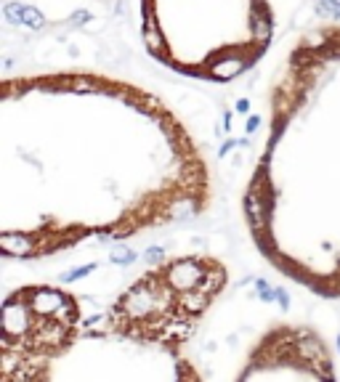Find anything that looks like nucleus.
Listing matches in <instances>:
<instances>
[{
    "instance_id": "3",
    "label": "nucleus",
    "mask_w": 340,
    "mask_h": 382,
    "mask_svg": "<svg viewBox=\"0 0 340 382\" xmlns=\"http://www.w3.org/2000/svg\"><path fill=\"white\" fill-rule=\"evenodd\" d=\"M319 14L340 19V0H322V3H319Z\"/></svg>"
},
{
    "instance_id": "1",
    "label": "nucleus",
    "mask_w": 340,
    "mask_h": 382,
    "mask_svg": "<svg viewBox=\"0 0 340 382\" xmlns=\"http://www.w3.org/2000/svg\"><path fill=\"white\" fill-rule=\"evenodd\" d=\"M24 24H27L29 29H40L43 27V16L37 8H32V5H24Z\"/></svg>"
},
{
    "instance_id": "4",
    "label": "nucleus",
    "mask_w": 340,
    "mask_h": 382,
    "mask_svg": "<svg viewBox=\"0 0 340 382\" xmlns=\"http://www.w3.org/2000/svg\"><path fill=\"white\" fill-rule=\"evenodd\" d=\"M114 263H120V266H125V263H133L136 260V252L133 249H117V252L112 255Z\"/></svg>"
},
{
    "instance_id": "5",
    "label": "nucleus",
    "mask_w": 340,
    "mask_h": 382,
    "mask_svg": "<svg viewBox=\"0 0 340 382\" xmlns=\"http://www.w3.org/2000/svg\"><path fill=\"white\" fill-rule=\"evenodd\" d=\"M162 255V247H152V249H146V258H160Z\"/></svg>"
},
{
    "instance_id": "2",
    "label": "nucleus",
    "mask_w": 340,
    "mask_h": 382,
    "mask_svg": "<svg viewBox=\"0 0 340 382\" xmlns=\"http://www.w3.org/2000/svg\"><path fill=\"white\" fill-rule=\"evenodd\" d=\"M5 19L11 24H24V8L19 3H8L5 5Z\"/></svg>"
}]
</instances>
